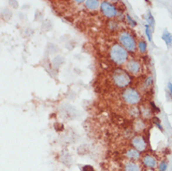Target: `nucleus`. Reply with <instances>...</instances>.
Segmentation results:
<instances>
[{
  "label": "nucleus",
  "mask_w": 172,
  "mask_h": 171,
  "mask_svg": "<svg viewBox=\"0 0 172 171\" xmlns=\"http://www.w3.org/2000/svg\"><path fill=\"white\" fill-rule=\"evenodd\" d=\"M168 168V163L166 161H162L159 164V171H166Z\"/></svg>",
  "instance_id": "f3484780"
},
{
  "label": "nucleus",
  "mask_w": 172,
  "mask_h": 171,
  "mask_svg": "<svg viewBox=\"0 0 172 171\" xmlns=\"http://www.w3.org/2000/svg\"><path fill=\"white\" fill-rule=\"evenodd\" d=\"M119 40H120L122 45L125 47L127 51H131V53H134V51H136L137 44H136L135 39H134L133 36L129 34V33L122 32L120 36H119Z\"/></svg>",
  "instance_id": "7ed1b4c3"
},
{
  "label": "nucleus",
  "mask_w": 172,
  "mask_h": 171,
  "mask_svg": "<svg viewBox=\"0 0 172 171\" xmlns=\"http://www.w3.org/2000/svg\"><path fill=\"white\" fill-rule=\"evenodd\" d=\"M146 20L148 22V25H149L150 26H154V16H152V14L151 11H148V14L146 16Z\"/></svg>",
  "instance_id": "ddd939ff"
},
{
  "label": "nucleus",
  "mask_w": 172,
  "mask_h": 171,
  "mask_svg": "<svg viewBox=\"0 0 172 171\" xmlns=\"http://www.w3.org/2000/svg\"><path fill=\"white\" fill-rule=\"evenodd\" d=\"M101 11L105 16L108 18L115 17L118 14L117 8L109 2H102L101 3Z\"/></svg>",
  "instance_id": "39448f33"
},
{
  "label": "nucleus",
  "mask_w": 172,
  "mask_h": 171,
  "mask_svg": "<svg viewBox=\"0 0 172 171\" xmlns=\"http://www.w3.org/2000/svg\"><path fill=\"white\" fill-rule=\"evenodd\" d=\"M127 70L131 74H137L140 71V65L137 61H129L126 65Z\"/></svg>",
  "instance_id": "0eeeda50"
},
{
  "label": "nucleus",
  "mask_w": 172,
  "mask_h": 171,
  "mask_svg": "<svg viewBox=\"0 0 172 171\" xmlns=\"http://www.w3.org/2000/svg\"><path fill=\"white\" fill-rule=\"evenodd\" d=\"M82 171H94V168L91 165H84Z\"/></svg>",
  "instance_id": "412c9836"
},
{
  "label": "nucleus",
  "mask_w": 172,
  "mask_h": 171,
  "mask_svg": "<svg viewBox=\"0 0 172 171\" xmlns=\"http://www.w3.org/2000/svg\"><path fill=\"white\" fill-rule=\"evenodd\" d=\"M111 60L117 65H123L125 64L127 60V51L125 48H123L120 45H113L109 51Z\"/></svg>",
  "instance_id": "f257e3e1"
},
{
  "label": "nucleus",
  "mask_w": 172,
  "mask_h": 171,
  "mask_svg": "<svg viewBox=\"0 0 172 171\" xmlns=\"http://www.w3.org/2000/svg\"><path fill=\"white\" fill-rule=\"evenodd\" d=\"M85 6L89 9H95L99 6V2L97 0H87L85 1Z\"/></svg>",
  "instance_id": "f8f14e48"
},
{
  "label": "nucleus",
  "mask_w": 172,
  "mask_h": 171,
  "mask_svg": "<svg viewBox=\"0 0 172 171\" xmlns=\"http://www.w3.org/2000/svg\"><path fill=\"white\" fill-rule=\"evenodd\" d=\"M126 156L128 159H130L132 161H137L140 159V151H137L135 149H130L126 151Z\"/></svg>",
  "instance_id": "1a4fd4ad"
},
{
  "label": "nucleus",
  "mask_w": 172,
  "mask_h": 171,
  "mask_svg": "<svg viewBox=\"0 0 172 171\" xmlns=\"http://www.w3.org/2000/svg\"><path fill=\"white\" fill-rule=\"evenodd\" d=\"M150 104H151V107L152 108V110H154V112H160V108L155 105L154 102H151Z\"/></svg>",
  "instance_id": "aec40b11"
},
{
  "label": "nucleus",
  "mask_w": 172,
  "mask_h": 171,
  "mask_svg": "<svg viewBox=\"0 0 172 171\" xmlns=\"http://www.w3.org/2000/svg\"><path fill=\"white\" fill-rule=\"evenodd\" d=\"M126 20L128 21V23H130V25H132V26H136L137 25V23H136V21H134L133 20V18L129 15V14H127L126 15Z\"/></svg>",
  "instance_id": "a211bd4d"
},
{
  "label": "nucleus",
  "mask_w": 172,
  "mask_h": 171,
  "mask_svg": "<svg viewBox=\"0 0 172 171\" xmlns=\"http://www.w3.org/2000/svg\"><path fill=\"white\" fill-rule=\"evenodd\" d=\"M152 122H154V125H155L157 127H158L162 132H164L163 127H162V125H160V119H159V118H157V117H154V118H152Z\"/></svg>",
  "instance_id": "dca6fc26"
},
{
  "label": "nucleus",
  "mask_w": 172,
  "mask_h": 171,
  "mask_svg": "<svg viewBox=\"0 0 172 171\" xmlns=\"http://www.w3.org/2000/svg\"><path fill=\"white\" fill-rule=\"evenodd\" d=\"M113 82L118 87H127L131 82V78L125 70L117 68L112 75Z\"/></svg>",
  "instance_id": "f03ea898"
},
{
  "label": "nucleus",
  "mask_w": 172,
  "mask_h": 171,
  "mask_svg": "<svg viewBox=\"0 0 172 171\" xmlns=\"http://www.w3.org/2000/svg\"><path fill=\"white\" fill-rule=\"evenodd\" d=\"M145 33H146V36L148 37V40L152 41V29L150 28V25H148V23L145 25Z\"/></svg>",
  "instance_id": "2eb2a0df"
},
{
  "label": "nucleus",
  "mask_w": 172,
  "mask_h": 171,
  "mask_svg": "<svg viewBox=\"0 0 172 171\" xmlns=\"http://www.w3.org/2000/svg\"><path fill=\"white\" fill-rule=\"evenodd\" d=\"M125 171H140V167L137 164L128 161L125 164Z\"/></svg>",
  "instance_id": "9d476101"
},
{
  "label": "nucleus",
  "mask_w": 172,
  "mask_h": 171,
  "mask_svg": "<svg viewBox=\"0 0 172 171\" xmlns=\"http://www.w3.org/2000/svg\"><path fill=\"white\" fill-rule=\"evenodd\" d=\"M152 85V77H148L146 80H145V86L146 87H150Z\"/></svg>",
  "instance_id": "6ab92c4d"
},
{
  "label": "nucleus",
  "mask_w": 172,
  "mask_h": 171,
  "mask_svg": "<svg viewBox=\"0 0 172 171\" xmlns=\"http://www.w3.org/2000/svg\"><path fill=\"white\" fill-rule=\"evenodd\" d=\"M162 39L165 41V43L168 47L172 45V34L168 30H165L163 34H162Z\"/></svg>",
  "instance_id": "9b49d317"
},
{
  "label": "nucleus",
  "mask_w": 172,
  "mask_h": 171,
  "mask_svg": "<svg viewBox=\"0 0 172 171\" xmlns=\"http://www.w3.org/2000/svg\"><path fill=\"white\" fill-rule=\"evenodd\" d=\"M168 90H169L170 94H172V83H171V82H168Z\"/></svg>",
  "instance_id": "4be33fe9"
},
{
  "label": "nucleus",
  "mask_w": 172,
  "mask_h": 171,
  "mask_svg": "<svg viewBox=\"0 0 172 171\" xmlns=\"http://www.w3.org/2000/svg\"><path fill=\"white\" fill-rule=\"evenodd\" d=\"M123 99L125 103L130 105H135L140 101V96L138 93L132 88H128L123 92Z\"/></svg>",
  "instance_id": "20e7f679"
},
{
  "label": "nucleus",
  "mask_w": 172,
  "mask_h": 171,
  "mask_svg": "<svg viewBox=\"0 0 172 171\" xmlns=\"http://www.w3.org/2000/svg\"><path fill=\"white\" fill-rule=\"evenodd\" d=\"M138 50L140 51V53H145L147 50V43L144 40H140L138 42Z\"/></svg>",
  "instance_id": "4468645a"
},
{
  "label": "nucleus",
  "mask_w": 172,
  "mask_h": 171,
  "mask_svg": "<svg viewBox=\"0 0 172 171\" xmlns=\"http://www.w3.org/2000/svg\"><path fill=\"white\" fill-rule=\"evenodd\" d=\"M143 164L149 168H154L156 167L157 162L154 157H152L151 155H146L145 157L143 158Z\"/></svg>",
  "instance_id": "6e6552de"
},
{
  "label": "nucleus",
  "mask_w": 172,
  "mask_h": 171,
  "mask_svg": "<svg viewBox=\"0 0 172 171\" xmlns=\"http://www.w3.org/2000/svg\"><path fill=\"white\" fill-rule=\"evenodd\" d=\"M132 145L137 151H143L146 149V142L142 137H135L132 139Z\"/></svg>",
  "instance_id": "423d86ee"
}]
</instances>
